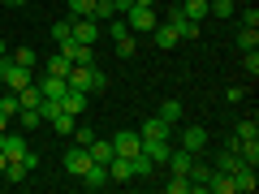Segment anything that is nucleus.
<instances>
[{
    "instance_id": "3",
    "label": "nucleus",
    "mask_w": 259,
    "mask_h": 194,
    "mask_svg": "<svg viewBox=\"0 0 259 194\" xmlns=\"http://www.w3.org/2000/svg\"><path fill=\"white\" fill-rule=\"evenodd\" d=\"M30 82H35V78H30L26 65L9 61V56H0V86H5V91H22V86H30Z\"/></svg>"
},
{
    "instance_id": "32",
    "label": "nucleus",
    "mask_w": 259,
    "mask_h": 194,
    "mask_svg": "<svg viewBox=\"0 0 259 194\" xmlns=\"http://www.w3.org/2000/svg\"><path fill=\"white\" fill-rule=\"evenodd\" d=\"M164 190H168V194H190V177H186V173H173V181H168Z\"/></svg>"
},
{
    "instance_id": "1",
    "label": "nucleus",
    "mask_w": 259,
    "mask_h": 194,
    "mask_svg": "<svg viewBox=\"0 0 259 194\" xmlns=\"http://www.w3.org/2000/svg\"><path fill=\"white\" fill-rule=\"evenodd\" d=\"M65 82L74 86V91H104L108 86V78H104V69H95V65H69V74H65Z\"/></svg>"
},
{
    "instance_id": "23",
    "label": "nucleus",
    "mask_w": 259,
    "mask_h": 194,
    "mask_svg": "<svg viewBox=\"0 0 259 194\" xmlns=\"http://www.w3.org/2000/svg\"><path fill=\"white\" fill-rule=\"evenodd\" d=\"M69 65H74V61H69L65 52H52V56H48V74H52V78H65V74H69Z\"/></svg>"
},
{
    "instance_id": "42",
    "label": "nucleus",
    "mask_w": 259,
    "mask_h": 194,
    "mask_svg": "<svg viewBox=\"0 0 259 194\" xmlns=\"http://www.w3.org/2000/svg\"><path fill=\"white\" fill-rule=\"evenodd\" d=\"M0 173H5V151H0Z\"/></svg>"
},
{
    "instance_id": "28",
    "label": "nucleus",
    "mask_w": 259,
    "mask_h": 194,
    "mask_svg": "<svg viewBox=\"0 0 259 194\" xmlns=\"http://www.w3.org/2000/svg\"><path fill=\"white\" fill-rule=\"evenodd\" d=\"M18 121H22V129H39V125H44L39 108H18Z\"/></svg>"
},
{
    "instance_id": "12",
    "label": "nucleus",
    "mask_w": 259,
    "mask_h": 194,
    "mask_svg": "<svg viewBox=\"0 0 259 194\" xmlns=\"http://www.w3.org/2000/svg\"><path fill=\"white\" fill-rule=\"evenodd\" d=\"M139 138H173V125L160 121V117H147V121H143V129H139Z\"/></svg>"
},
{
    "instance_id": "7",
    "label": "nucleus",
    "mask_w": 259,
    "mask_h": 194,
    "mask_svg": "<svg viewBox=\"0 0 259 194\" xmlns=\"http://www.w3.org/2000/svg\"><path fill=\"white\" fill-rule=\"evenodd\" d=\"M74 43H87V47H95V39H100V22L95 18H74Z\"/></svg>"
},
{
    "instance_id": "18",
    "label": "nucleus",
    "mask_w": 259,
    "mask_h": 194,
    "mask_svg": "<svg viewBox=\"0 0 259 194\" xmlns=\"http://www.w3.org/2000/svg\"><path fill=\"white\" fill-rule=\"evenodd\" d=\"M177 9H182L190 22H203L207 18V0H177Z\"/></svg>"
},
{
    "instance_id": "27",
    "label": "nucleus",
    "mask_w": 259,
    "mask_h": 194,
    "mask_svg": "<svg viewBox=\"0 0 259 194\" xmlns=\"http://www.w3.org/2000/svg\"><path fill=\"white\" fill-rule=\"evenodd\" d=\"M207 13H216V18H233L238 5H233V0H207Z\"/></svg>"
},
{
    "instance_id": "21",
    "label": "nucleus",
    "mask_w": 259,
    "mask_h": 194,
    "mask_svg": "<svg viewBox=\"0 0 259 194\" xmlns=\"http://www.w3.org/2000/svg\"><path fill=\"white\" fill-rule=\"evenodd\" d=\"M238 164H242V156H238V151L221 147V151H216V164H212V168H221V173H233V168H238Z\"/></svg>"
},
{
    "instance_id": "35",
    "label": "nucleus",
    "mask_w": 259,
    "mask_h": 194,
    "mask_svg": "<svg viewBox=\"0 0 259 194\" xmlns=\"http://www.w3.org/2000/svg\"><path fill=\"white\" fill-rule=\"evenodd\" d=\"M91 138H95L91 125H74V142H78V147H91Z\"/></svg>"
},
{
    "instance_id": "8",
    "label": "nucleus",
    "mask_w": 259,
    "mask_h": 194,
    "mask_svg": "<svg viewBox=\"0 0 259 194\" xmlns=\"http://www.w3.org/2000/svg\"><path fill=\"white\" fill-rule=\"evenodd\" d=\"M78 181H82L87 190H104V185L112 181V177H108V164H95V160H91V168H87V173L78 177Z\"/></svg>"
},
{
    "instance_id": "10",
    "label": "nucleus",
    "mask_w": 259,
    "mask_h": 194,
    "mask_svg": "<svg viewBox=\"0 0 259 194\" xmlns=\"http://www.w3.org/2000/svg\"><path fill=\"white\" fill-rule=\"evenodd\" d=\"M255 185H259V177H255V168H250V164H238V168H233V190L255 194Z\"/></svg>"
},
{
    "instance_id": "4",
    "label": "nucleus",
    "mask_w": 259,
    "mask_h": 194,
    "mask_svg": "<svg viewBox=\"0 0 259 194\" xmlns=\"http://www.w3.org/2000/svg\"><path fill=\"white\" fill-rule=\"evenodd\" d=\"M143 151V138H139V129H121L117 138H112V156H139Z\"/></svg>"
},
{
    "instance_id": "31",
    "label": "nucleus",
    "mask_w": 259,
    "mask_h": 194,
    "mask_svg": "<svg viewBox=\"0 0 259 194\" xmlns=\"http://www.w3.org/2000/svg\"><path fill=\"white\" fill-rule=\"evenodd\" d=\"M69 35H74V22H69V18L52 22V39H56V43H65V39H69Z\"/></svg>"
},
{
    "instance_id": "37",
    "label": "nucleus",
    "mask_w": 259,
    "mask_h": 194,
    "mask_svg": "<svg viewBox=\"0 0 259 194\" xmlns=\"http://www.w3.org/2000/svg\"><path fill=\"white\" fill-rule=\"evenodd\" d=\"M246 74H250V78L259 74V52H255V47H250V52H246Z\"/></svg>"
},
{
    "instance_id": "34",
    "label": "nucleus",
    "mask_w": 259,
    "mask_h": 194,
    "mask_svg": "<svg viewBox=\"0 0 259 194\" xmlns=\"http://www.w3.org/2000/svg\"><path fill=\"white\" fill-rule=\"evenodd\" d=\"M238 138H259V125H255V117L238 121Z\"/></svg>"
},
{
    "instance_id": "36",
    "label": "nucleus",
    "mask_w": 259,
    "mask_h": 194,
    "mask_svg": "<svg viewBox=\"0 0 259 194\" xmlns=\"http://www.w3.org/2000/svg\"><path fill=\"white\" fill-rule=\"evenodd\" d=\"M242 26H250V30H259V9H242Z\"/></svg>"
},
{
    "instance_id": "40",
    "label": "nucleus",
    "mask_w": 259,
    "mask_h": 194,
    "mask_svg": "<svg viewBox=\"0 0 259 194\" xmlns=\"http://www.w3.org/2000/svg\"><path fill=\"white\" fill-rule=\"evenodd\" d=\"M0 56H9V43H5V39H0Z\"/></svg>"
},
{
    "instance_id": "22",
    "label": "nucleus",
    "mask_w": 259,
    "mask_h": 194,
    "mask_svg": "<svg viewBox=\"0 0 259 194\" xmlns=\"http://www.w3.org/2000/svg\"><path fill=\"white\" fill-rule=\"evenodd\" d=\"M48 125H52L56 134H61V138H69V134H74V125H78V117H69V112H56V117L48 121Z\"/></svg>"
},
{
    "instance_id": "41",
    "label": "nucleus",
    "mask_w": 259,
    "mask_h": 194,
    "mask_svg": "<svg viewBox=\"0 0 259 194\" xmlns=\"http://www.w3.org/2000/svg\"><path fill=\"white\" fill-rule=\"evenodd\" d=\"M130 5H156V0H130Z\"/></svg>"
},
{
    "instance_id": "26",
    "label": "nucleus",
    "mask_w": 259,
    "mask_h": 194,
    "mask_svg": "<svg viewBox=\"0 0 259 194\" xmlns=\"http://www.w3.org/2000/svg\"><path fill=\"white\" fill-rule=\"evenodd\" d=\"M87 151H91L95 164H108V160H112V142H104V138H91V147H87Z\"/></svg>"
},
{
    "instance_id": "38",
    "label": "nucleus",
    "mask_w": 259,
    "mask_h": 194,
    "mask_svg": "<svg viewBox=\"0 0 259 194\" xmlns=\"http://www.w3.org/2000/svg\"><path fill=\"white\" fill-rule=\"evenodd\" d=\"M242 95H246L242 86H229V91H225V100H229V104H242Z\"/></svg>"
},
{
    "instance_id": "19",
    "label": "nucleus",
    "mask_w": 259,
    "mask_h": 194,
    "mask_svg": "<svg viewBox=\"0 0 259 194\" xmlns=\"http://www.w3.org/2000/svg\"><path fill=\"white\" fill-rule=\"evenodd\" d=\"M130 168H134V181H147V177L156 173V164H151L143 151H139V156H130Z\"/></svg>"
},
{
    "instance_id": "9",
    "label": "nucleus",
    "mask_w": 259,
    "mask_h": 194,
    "mask_svg": "<svg viewBox=\"0 0 259 194\" xmlns=\"http://www.w3.org/2000/svg\"><path fill=\"white\" fill-rule=\"evenodd\" d=\"M61 52L69 56L74 65H95V47H87V43H74V39H65V43H61Z\"/></svg>"
},
{
    "instance_id": "2",
    "label": "nucleus",
    "mask_w": 259,
    "mask_h": 194,
    "mask_svg": "<svg viewBox=\"0 0 259 194\" xmlns=\"http://www.w3.org/2000/svg\"><path fill=\"white\" fill-rule=\"evenodd\" d=\"M121 18H125V26H130V35H151V30H156V9H151V5H130L125 13H121Z\"/></svg>"
},
{
    "instance_id": "16",
    "label": "nucleus",
    "mask_w": 259,
    "mask_h": 194,
    "mask_svg": "<svg viewBox=\"0 0 259 194\" xmlns=\"http://www.w3.org/2000/svg\"><path fill=\"white\" fill-rule=\"evenodd\" d=\"M164 164L173 168V173H190L194 156H190V151H186V147H173V151H168V160H164Z\"/></svg>"
},
{
    "instance_id": "5",
    "label": "nucleus",
    "mask_w": 259,
    "mask_h": 194,
    "mask_svg": "<svg viewBox=\"0 0 259 194\" xmlns=\"http://www.w3.org/2000/svg\"><path fill=\"white\" fill-rule=\"evenodd\" d=\"M207 142H212V138H207V129H203V125H186V129H182V147L190 151V156H203Z\"/></svg>"
},
{
    "instance_id": "17",
    "label": "nucleus",
    "mask_w": 259,
    "mask_h": 194,
    "mask_svg": "<svg viewBox=\"0 0 259 194\" xmlns=\"http://www.w3.org/2000/svg\"><path fill=\"white\" fill-rule=\"evenodd\" d=\"M39 91H44V100H61V95L69 91V82H65V78H52V74H48L44 82H39Z\"/></svg>"
},
{
    "instance_id": "30",
    "label": "nucleus",
    "mask_w": 259,
    "mask_h": 194,
    "mask_svg": "<svg viewBox=\"0 0 259 194\" xmlns=\"http://www.w3.org/2000/svg\"><path fill=\"white\" fill-rule=\"evenodd\" d=\"M9 61H18V65H26V69H35V61H39V56H35V47H13V56H9Z\"/></svg>"
},
{
    "instance_id": "29",
    "label": "nucleus",
    "mask_w": 259,
    "mask_h": 194,
    "mask_svg": "<svg viewBox=\"0 0 259 194\" xmlns=\"http://www.w3.org/2000/svg\"><path fill=\"white\" fill-rule=\"evenodd\" d=\"M238 47H242V52H250V47H259V30L242 26V30H238Z\"/></svg>"
},
{
    "instance_id": "43",
    "label": "nucleus",
    "mask_w": 259,
    "mask_h": 194,
    "mask_svg": "<svg viewBox=\"0 0 259 194\" xmlns=\"http://www.w3.org/2000/svg\"><path fill=\"white\" fill-rule=\"evenodd\" d=\"M9 5H30V0H9Z\"/></svg>"
},
{
    "instance_id": "14",
    "label": "nucleus",
    "mask_w": 259,
    "mask_h": 194,
    "mask_svg": "<svg viewBox=\"0 0 259 194\" xmlns=\"http://www.w3.org/2000/svg\"><path fill=\"white\" fill-rule=\"evenodd\" d=\"M151 43H156V47H177V43H182V35H177L168 22H156V30H151Z\"/></svg>"
},
{
    "instance_id": "11",
    "label": "nucleus",
    "mask_w": 259,
    "mask_h": 194,
    "mask_svg": "<svg viewBox=\"0 0 259 194\" xmlns=\"http://www.w3.org/2000/svg\"><path fill=\"white\" fill-rule=\"evenodd\" d=\"M61 112H69V117H78V112H87V91H74V86H69V91L61 95Z\"/></svg>"
},
{
    "instance_id": "33",
    "label": "nucleus",
    "mask_w": 259,
    "mask_h": 194,
    "mask_svg": "<svg viewBox=\"0 0 259 194\" xmlns=\"http://www.w3.org/2000/svg\"><path fill=\"white\" fill-rule=\"evenodd\" d=\"M91 5L95 0H69V22L74 18H91Z\"/></svg>"
},
{
    "instance_id": "25",
    "label": "nucleus",
    "mask_w": 259,
    "mask_h": 194,
    "mask_svg": "<svg viewBox=\"0 0 259 194\" xmlns=\"http://www.w3.org/2000/svg\"><path fill=\"white\" fill-rule=\"evenodd\" d=\"M156 117L168 121V125H177V121H182V104H177V100H164V104L156 108Z\"/></svg>"
},
{
    "instance_id": "24",
    "label": "nucleus",
    "mask_w": 259,
    "mask_h": 194,
    "mask_svg": "<svg viewBox=\"0 0 259 194\" xmlns=\"http://www.w3.org/2000/svg\"><path fill=\"white\" fill-rule=\"evenodd\" d=\"M39 100H44V91H39L35 82H30V86H22V91H18V108H39Z\"/></svg>"
},
{
    "instance_id": "6",
    "label": "nucleus",
    "mask_w": 259,
    "mask_h": 194,
    "mask_svg": "<svg viewBox=\"0 0 259 194\" xmlns=\"http://www.w3.org/2000/svg\"><path fill=\"white\" fill-rule=\"evenodd\" d=\"M87 168H91V151H87V147H78V142H74V147L65 151V173H69V177H82Z\"/></svg>"
},
{
    "instance_id": "13",
    "label": "nucleus",
    "mask_w": 259,
    "mask_h": 194,
    "mask_svg": "<svg viewBox=\"0 0 259 194\" xmlns=\"http://www.w3.org/2000/svg\"><path fill=\"white\" fill-rule=\"evenodd\" d=\"M190 190H207V177H212V164H207V160H199L194 156V164H190Z\"/></svg>"
},
{
    "instance_id": "20",
    "label": "nucleus",
    "mask_w": 259,
    "mask_h": 194,
    "mask_svg": "<svg viewBox=\"0 0 259 194\" xmlns=\"http://www.w3.org/2000/svg\"><path fill=\"white\" fill-rule=\"evenodd\" d=\"M91 18L100 22V26H104V22L121 18V13H117V5H112V0H95V5H91Z\"/></svg>"
},
{
    "instance_id": "39",
    "label": "nucleus",
    "mask_w": 259,
    "mask_h": 194,
    "mask_svg": "<svg viewBox=\"0 0 259 194\" xmlns=\"http://www.w3.org/2000/svg\"><path fill=\"white\" fill-rule=\"evenodd\" d=\"M5 129H9V112H0V134H5Z\"/></svg>"
},
{
    "instance_id": "15",
    "label": "nucleus",
    "mask_w": 259,
    "mask_h": 194,
    "mask_svg": "<svg viewBox=\"0 0 259 194\" xmlns=\"http://www.w3.org/2000/svg\"><path fill=\"white\" fill-rule=\"evenodd\" d=\"M207 194H233V173L212 168V177H207Z\"/></svg>"
}]
</instances>
